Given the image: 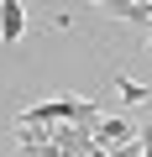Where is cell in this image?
I'll use <instances>...</instances> for the list:
<instances>
[{
  "label": "cell",
  "mask_w": 152,
  "mask_h": 157,
  "mask_svg": "<svg viewBox=\"0 0 152 157\" xmlns=\"http://www.w3.org/2000/svg\"><path fill=\"white\" fill-rule=\"evenodd\" d=\"M126 141H136V126H131V121H121V115H105V121L95 126V147L115 152V147H126Z\"/></svg>",
  "instance_id": "obj_1"
},
{
  "label": "cell",
  "mask_w": 152,
  "mask_h": 157,
  "mask_svg": "<svg viewBox=\"0 0 152 157\" xmlns=\"http://www.w3.org/2000/svg\"><path fill=\"white\" fill-rule=\"evenodd\" d=\"M21 32H26V6L21 0H0V37L21 42Z\"/></svg>",
  "instance_id": "obj_2"
},
{
  "label": "cell",
  "mask_w": 152,
  "mask_h": 157,
  "mask_svg": "<svg viewBox=\"0 0 152 157\" xmlns=\"http://www.w3.org/2000/svg\"><path fill=\"white\" fill-rule=\"evenodd\" d=\"M110 16H121V21H152V0H136V6H131V0H115V6H105Z\"/></svg>",
  "instance_id": "obj_3"
},
{
  "label": "cell",
  "mask_w": 152,
  "mask_h": 157,
  "mask_svg": "<svg viewBox=\"0 0 152 157\" xmlns=\"http://www.w3.org/2000/svg\"><path fill=\"white\" fill-rule=\"evenodd\" d=\"M115 94H121V100H126V105H142V100H147V89H142V84H136V78H126V73H121V78H115Z\"/></svg>",
  "instance_id": "obj_4"
},
{
  "label": "cell",
  "mask_w": 152,
  "mask_h": 157,
  "mask_svg": "<svg viewBox=\"0 0 152 157\" xmlns=\"http://www.w3.org/2000/svg\"><path fill=\"white\" fill-rule=\"evenodd\" d=\"M136 147H147V152H152V126H142V131H136Z\"/></svg>",
  "instance_id": "obj_5"
}]
</instances>
